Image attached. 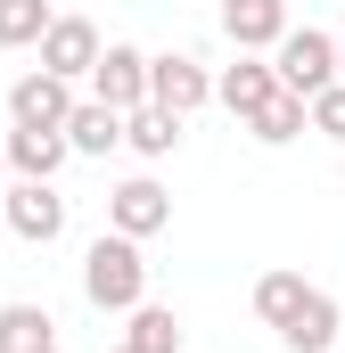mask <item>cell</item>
<instances>
[{
    "label": "cell",
    "instance_id": "obj_6",
    "mask_svg": "<svg viewBox=\"0 0 345 353\" xmlns=\"http://www.w3.org/2000/svg\"><path fill=\"white\" fill-rule=\"evenodd\" d=\"M206 99H214V66H206V58H189V50L148 58V107H165V115H197Z\"/></svg>",
    "mask_w": 345,
    "mask_h": 353
},
{
    "label": "cell",
    "instance_id": "obj_16",
    "mask_svg": "<svg viewBox=\"0 0 345 353\" xmlns=\"http://www.w3.org/2000/svg\"><path fill=\"white\" fill-rule=\"evenodd\" d=\"M247 132H255L263 148H288V140H304V99H296V90H271L255 115H247Z\"/></svg>",
    "mask_w": 345,
    "mask_h": 353
},
{
    "label": "cell",
    "instance_id": "obj_22",
    "mask_svg": "<svg viewBox=\"0 0 345 353\" xmlns=\"http://www.w3.org/2000/svg\"><path fill=\"white\" fill-rule=\"evenodd\" d=\"M0 181H8V165H0Z\"/></svg>",
    "mask_w": 345,
    "mask_h": 353
},
{
    "label": "cell",
    "instance_id": "obj_8",
    "mask_svg": "<svg viewBox=\"0 0 345 353\" xmlns=\"http://www.w3.org/2000/svg\"><path fill=\"white\" fill-rule=\"evenodd\" d=\"M337 329H345V312H337V296L329 288H304L296 304H288V321L271 329L288 353H337Z\"/></svg>",
    "mask_w": 345,
    "mask_h": 353
},
{
    "label": "cell",
    "instance_id": "obj_10",
    "mask_svg": "<svg viewBox=\"0 0 345 353\" xmlns=\"http://www.w3.org/2000/svg\"><path fill=\"white\" fill-rule=\"evenodd\" d=\"M0 165H8L17 181H58V173H66V132L8 123V140H0Z\"/></svg>",
    "mask_w": 345,
    "mask_h": 353
},
{
    "label": "cell",
    "instance_id": "obj_3",
    "mask_svg": "<svg viewBox=\"0 0 345 353\" xmlns=\"http://www.w3.org/2000/svg\"><path fill=\"white\" fill-rule=\"evenodd\" d=\"M0 222H8L25 247H58V239H66V197H58V181H0Z\"/></svg>",
    "mask_w": 345,
    "mask_h": 353
},
{
    "label": "cell",
    "instance_id": "obj_13",
    "mask_svg": "<svg viewBox=\"0 0 345 353\" xmlns=\"http://www.w3.org/2000/svg\"><path fill=\"white\" fill-rule=\"evenodd\" d=\"M271 90H279V74H271V58H255V50H239V66H222V74H214V99H222L239 123L255 115Z\"/></svg>",
    "mask_w": 345,
    "mask_h": 353
},
{
    "label": "cell",
    "instance_id": "obj_4",
    "mask_svg": "<svg viewBox=\"0 0 345 353\" xmlns=\"http://www.w3.org/2000/svg\"><path fill=\"white\" fill-rule=\"evenodd\" d=\"M107 230H124V239H157V230H172V189L157 173H132V181H115L107 189Z\"/></svg>",
    "mask_w": 345,
    "mask_h": 353
},
{
    "label": "cell",
    "instance_id": "obj_1",
    "mask_svg": "<svg viewBox=\"0 0 345 353\" xmlns=\"http://www.w3.org/2000/svg\"><path fill=\"white\" fill-rule=\"evenodd\" d=\"M140 296H148V255H140V239L99 230L83 247V304L90 312H132Z\"/></svg>",
    "mask_w": 345,
    "mask_h": 353
},
{
    "label": "cell",
    "instance_id": "obj_12",
    "mask_svg": "<svg viewBox=\"0 0 345 353\" xmlns=\"http://www.w3.org/2000/svg\"><path fill=\"white\" fill-rule=\"evenodd\" d=\"M58 132H66V157H115V148H124V115L99 107V99H75Z\"/></svg>",
    "mask_w": 345,
    "mask_h": 353
},
{
    "label": "cell",
    "instance_id": "obj_18",
    "mask_svg": "<svg viewBox=\"0 0 345 353\" xmlns=\"http://www.w3.org/2000/svg\"><path fill=\"white\" fill-rule=\"evenodd\" d=\"M50 0H0V50H33L41 33H50Z\"/></svg>",
    "mask_w": 345,
    "mask_h": 353
},
{
    "label": "cell",
    "instance_id": "obj_14",
    "mask_svg": "<svg viewBox=\"0 0 345 353\" xmlns=\"http://www.w3.org/2000/svg\"><path fill=\"white\" fill-rule=\"evenodd\" d=\"M181 123H189V115H165V107H132V115H124V148H132V157H148V165H165L172 148H181Z\"/></svg>",
    "mask_w": 345,
    "mask_h": 353
},
{
    "label": "cell",
    "instance_id": "obj_23",
    "mask_svg": "<svg viewBox=\"0 0 345 353\" xmlns=\"http://www.w3.org/2000/svg\"><path fill=\"white\" fill-rule=\"evenodd\" d=\"M115 353H132V345H115Z\"/></svg>",
    "mask_w": 345,
    "mask_h": 353
},
{
    "label": "cell",
    "instance_id": "obj_24",
    "mask_svg": "<svg viewBox=\"0 0 345 353\" xmlns=\"http://www.w3.org/2000/svg\"><path fill=\"white\" fill-rule=\"evenodd\" d=\"M50 353H66V345H50Z\"/></svg>",
    "mask_w": 345,
    "mask_h": 353
},
{
    "label": "cell",
    "instance_id": "obj_17",
    "mask_svg": "<svg viewBox=\"0 0 345 353\" xmlns=\"http://www.w3.org/2000/svg\"><path fill=\"white\" fill-rule=\"evenodd\" d=\"M124 345H132V353H181V321H172V304H148V296H140Z\"/></svg>",
    "mask_w": 345,
    "mask_h": 353
},
{
    "label": "cell",
    "instance_id": "obj_11",
    "mask_svg": "<svg viewBox=\"0 0 345 353\" xmlns=\"http://www.w3.org/2000/svg\"><path fill=\"white\" fill-rule=\"evenodd\" d=\"M222 33H230L239 50L271 58V41L288 33V0H222Z\"/></svg>",
    "mask_w": 345,
    "mask_h": 353
},
{
    "label": "cell",
    "instance_id": "obj_19",
    "mask_svg": "<svg viewBox=\"0 0 345 353\" xmlns=\"http://www.w3.org/2000/svg\"><path fill=\"white\" fill-rule=\"evenodd\" d=\"M296 296H304V271H263V279H255V321H263V329H279Z\"/></svg>",
    "mask_w": 345,
    "mask_h": 353
},
{
    "label": "cell",
    "instance_id": "obj_9",
    "mask_svg": "<svg viewBox=\"0 0 345 353\" xmlns=\"http://www.w3.org/2000/svg\"><path fill=\"white\" fill-rule=\"evenodd\" d=\"M75 99H83L75 83H58V74H41V66H33V74H17V83H8V123H33V132H58Z\"/></svg>",
    "mask_w": 345,
    "mask_h": 353
},
{
    "label": "cell",
    "instance_id": "obj_5",
    "mask_svg": "<svg viewBox=\"0 0 345 353\" xmlns=\"http://www.w3.org/2000/svg\"><path fill=\"white\" fill-rule=\"evenodd\" d=\"M83 99H99V107H115V115H132V107H148V50H132V41H107L99 50V66L83 74Z\"/></svg>",
    "mask_w": 345,
    "mask_h": 353
},
{
    "label": "cell",
    "instance_id": "obj_20",
    "mask_svg": "<svg viewBox=\"0 0 345 353\" xmlns=\"http://www.w3.org/2000/svg\"><path fill=\"white\" fill-rule=\"evenodd\" d=\"M304 132L345 140V83H329V90H313V99H304Z\"/></svg>",
    "mask_w": 345,
    "mask_h": 353
},
{
    "label": "cell",
    "instance_id": "obj_21",
    "mask_svg": "<svg viewBox=\"0 0 345 353\" xmlns=\"http://www.w3.org/2000/svg\"><path fill=\"white\" fill-rule=\"evenodd\" d=\"M337 83H345V41H337Z\"/></svg>",
    "mask_w": 345,
    "mask_h": 353
},
{
    "label": "cell",
    "instance_id": "obj_2",
    "mask_svg": "<svg viewBox=\"0 0 345 353\" xmlns=\"http://www.w3.org/2000/svg\"><path fill=\"white\" fill-rule=\"evenodd\" d=\"M271 74H279V90L313 99V90L337 83V41H329L321 25H288V33L271 41Z\"/></svg>",
    "mask_w": 345,
    "mask_h": 353
},
{
    "label": "cell",
    "instance_id": "obj_7",
    "mask_svg": "<svg viewBox=\"0 0 345 353\" xmlns=\"http://www.w3.org/2000/svg\"><path fill=\"white\" fill-rule=\"evenodd\" d=\"M33 50H41V74L83 83L90 66H99V50H107V41H99V25H90V17H50V33H41Z\"/></svg>",
    "mask_w": 345,
    "mask_h": 353
},
{
    "label": "cell",
    "instance_id": "obj_15",
    "mask_svg": "<svg viewBox=\"0 0 345 353\" xmlns=\"http://www.w3.org/2000/svg\"><path fill=\"white\" fill-rule=\"evenodd\" d=\"M50 345H58L50 304H0V353H50Z\"/></svg>",
    "mask_w": 345,
    "mask_h": 353
}]
</instances>
